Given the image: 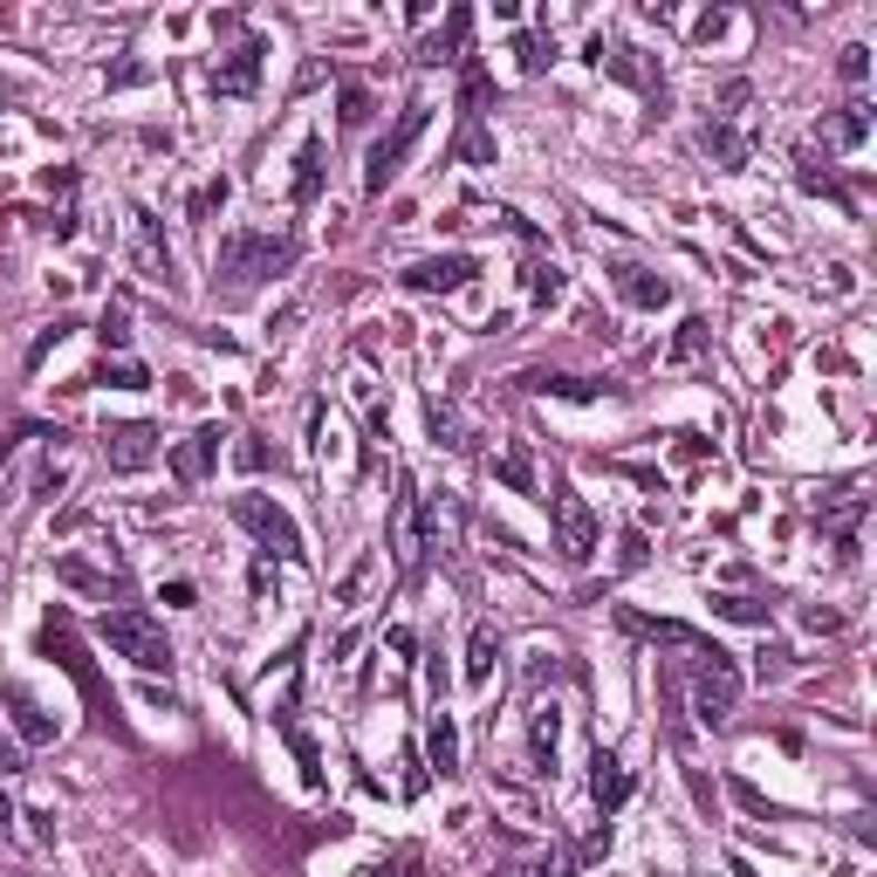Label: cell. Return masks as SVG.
<instances>
[{
  "label": "cell",
  "instance_id": "1",
  "mask_svg": "<svg viewBox=\"0 0 877 877\" xmlns=\"http://www.w3.org/2000/svg\"><path fill=\"white\" fill-rule=\"evenodd\" d=\"M97 637L117 658H131L138 672H172V637H165V624H158L151 611H103Z\"/></svg>",
  "mask_w": 877,
  "mask_h": 877
},
{
  "label": "cell",
  "instance_id": "2",
  "mask_svg": "<svg viewBox=\"0 0 877 877\" xmlns=\"http://www.w3.org/2000/svg\"><path fill=\"white\" fill-rule=\"evenodd\" d=\"M734 706H740V665L720 645H699V665H693V713H699V727H727Z\"/></svg>",
  "mask_w": 877,
  "mask_h": 877
},
{
  "label": "cell",
  "instance_id": "3",
  "mask_svg": "<svg viewBox=\"0 0 877 877\" xmlns=\"http://www.w3.org/2000/svg\"><path fill=\"white\" fill-rule=\"evenodd\" d=\"M289 261H295L289 233H226L220 241V274L226 282H261V274L289 268Z\"/></svg>",
  "mask_w": 877,
  "mask_h": 877
},
{
  "label": "cell",
  "instance_id": "4",
  "mask_svg": "<svg viewBox=\"0 0 877 877\" xmlns=\"http://www.w3.org/2000/svg\"><path fill=\"white\" fill-rule=\"evenodd\" d=\"M233 522H241L268 555H289V563H295V555H302V528L289 522V514L282 507H274L268 494H233Z\"/></svg>",
  "mask_w": 877,
  "mask_h": 877
},
{
  "label": "cell",
  "instance_id": "5",
  "mask_svg": "<svg viewBox=\"0 0 877 877\" xmlns=\"http://www.w3.org/2000/svg\"><path fill=\"white\" fill-rule=\"evenodd\" d=\"M419 138H425V103H405V110H397V131H391V138H384V144L371 151V165H364V185H371V192H384V185H391L397 172H405V151H412Z\"/></svg>",
  "mask_w": 877,
  "mask_h": 877
},
{
  "label": "cell",
  "instance_id": "6",
  "mask_svg": "<svg viewBox=\"0 0 877 877\" xmlns=\"http://www.w3.org/2000/svg\"><path fill=\"white\" fill-rule=\"evenodd\" d=\"M555 542H563V555L569 563H589L596 555V542H604V528H596V514H589V501L583 494H555Z\"/></svg>",
  "mask_w": 877,
  "mask_h": 877
},
{
  "label": "cell",
  "instance_id": "7",
  "mask_svg": "<svg viewBox=\"0 0 877 877\" xmlns=\"http://www.w3.org/2000/svg\"><path fill=\"white\" fill-rule=\"evenodd\" d=\"M473 274H481V261L473 254H432V261H412L405 268V289L412 295H453V289H466Z\"/></svg>",
  "mask_w": 877,
  "mask_h": 877
},
{
  "label": "cell",
  "instance_id": "8",
  "mask_svg": "<svg viewBox=\"0 0 877 877\" xmlns=\"http://www.w3.org/2000/svg\"><path fill=\"white\" fill-rule=\"evenodd\" d=\"M261 56H268V42H261V34H248V42L206 75V90H213V97H254V83H261Z\"/></svg>",
  "mask_w": 877,
  "mask_h": 877
},
{
  "label": "cell",
  "instance_id": "9",
  "mask_svg": "<svg viewBox=\"0 0 877 877\" xmlns=\"http://www.w3.org/2000/svg\"><path fill=\"white\" fill-rule=\"evenodd\" d=\"M103 453H110V466H117V473H138V466H151V453H158V432H151L144 419L110 425V432H103Z\"/></svg>",
  "mask_w": 877,
  "mask_h": 877
},
{
  "label": "cell",
  "instance_id": "10",
  "mask_svg": "<svg viewBox=\"0 0 877 877\" xmlns=\"http://www.w3.org/2000/svg\"><path fill=\"white\" fill-rule=\"evenodd\" d=\"M611 289L631 302V309H665L672 302V282L652 268H637V261H611Z\"/></svg>",
  "mask_w": 877,
  "mask_h": 877
},
{
  "label": "cell",
  "instance_id": "11",
  "mask_svg": "<svg viewBox=\"0 0 877 877\" xmlns=\"http://www.w3.org/2000/svg\"><path fill=\"white\" fill-rule=\"evenodd\" d=\"M631 795V775H624V762L611 747H596V762H589V803H596V816H617V803Z\"/></svg>",
  "mask_w": 877,
  "mask_h": 877
},
{
  "label": "cell",
  "instance_id": "12",
  "mask_svg": "<svg viewBox=\"0 0 877 877\" xmlns=\"http://www.w3.org/2000/svg\"><path fill=\"white\" fill-rule=\"evenodd\" d=\"M213 460H220V425H199V432L185 438V446H172V473H179L185 487H199V481H206V473H213Z\"/></svg>",
  "mask_w": 877,
  "mask_h": 877
},
{
  "label": "cell",
  "instance_id": "13",
  "mask_svg": "<svg viewBox=\"0 0 877 877\" xmlns=\"http://www.w3.org/2000/svg\"><path fill=\"white\" fill-rule=\"evenodd\" d=\"M699 151H706V158H713V165H720V172H740V165H747V138H740V131L727 124V117H713V124L699 131Z\"/></svg>",
  "mask_w": 877,
  "mask_h": 877
},
{
  "label": "cell",
  "instance_id": "14",
  "mask_svg": "<svg viewBox=\"0 0 877 877\" xmlns=\"http://www.w3.org/2000/svg\"><path fill=\"white\" fill-rule=\"evenodd\" d=\"M816 138H823V151H857V144L870 138V110H864V103H850L844 117H823Z\"/></svg>",
  "mask_w": 877,
  "mask_h": 877
},
{
  "label": "cell",
  "instance_id": "15",
  "mask_svg": "<svg viewBox=\"0 0 877 877\" xmlns=\"http://www.w3.org/2000/svg\"><path fill=\"white\" fill-rule=\"evenodd\" d=\"M555 747H563V713H555V706H535V720H528V754H535L542 775H555Z\"/></svg>",
  "mask_w": 877,
  "mask_h": 877
},
{
  "label": "cell",
  "instance_id": "16",
  "mask_svg": "<svg viewBox=\"0 0 877 877\" xmlns=\"http://www.w3.org/2000/svg\"><path fill=\"white\" fill-rule=\"evenodd\" d=\"M425 754H432V768L438 775H460V727H453V713L438 706L432 713V727H425Z\"/></svg>",
  "mask_w": 877,
  "mask_h": 877
},
{
  "label": "cell",
  "instance_id": "17",
  "mask_svg": "<svg viewBox=\"0 0 877 877\" xmlns=\"http://www.w3.org/2000/svg\"><path fill=\"white\" fill-rule=\"evenodd\" d=\"M617 624L631 631V637H652V645H706L699 631H686V624H672V617H637V611H617Z\"/></svg>",
  "mask_w": 877,
  "mask_h": 877
},
{
  "label": "cell",
  "instance_id": "18",
  "mask_svg": "<svg viewBox=\"0 0 877 877\" xmlns=\"http://www.w3.org/2000/svg\"><path fill=\"white\" fill-rule=\"evenodd\" d=\"M0 699L14 706V727H21V740H34V747H42V740H56V720H49L42 706H34V693H28V686H8Z\"/></svg>",
  "mask_w": 877,
  "mask_h": 877
},
{
  "label": "cell",
  "instance_id": "19",
  "mask_svg": "<svg viewBox=\"0 0 877 877\" xmlns=\"http://www.w3.org/2000/svg\"><path fill=\"white\" fill-rule=\"evenodd\" d=\"M535 397H576V405H589L596 397V384H583V377H563V371H535V377H522Z\"/></svg>",
  "mask_w": 877,
  "mask_h": 877
},
{
  "label": "cell",
  "instance_id": "20",
  "mask_svg": "<svg viewBox=\"0 0 877 877\" xmlns=\"http://www.w3.org/2000/svg\"><path fill=\"white\" fill-rule=\"evenodd\" d=\"M295 199H302V206H309V199L315 192H323V144H315V138H302V151H295Z\"/></svg>",
  "mask_w": 877,
  "mask_h": 877
},
{
  "label": "cell",
  "instance_id": "21",
  "mask_svg": "<svg viewBox=\"0 0 877 877\" xmlns=\"http://www.w3.org/2000/svg\"><path fill=\"white\" fill-rule=\"evenodd\" d=\"M494 658H501V645H494V631H473V645H466V679L481 686L487 672H494Z\"/></svg>",
  "mask_w": 877,
  "mask_h": 877
},
{
  "label": "cell",
  "instance_id": "22",
  "mask_svg": "<svg viewBox=\"0 0 877 877\" xmlns=\"http://www.w3.org/2000/svg\"><path fill=\"white\" fill-rule=\"evenodd\" d=\"M706 350V323H699V315H686V323H679V336H672V364H686V356H699Z\"/></svg>",
  "mask_w": 877,
  "mask_h": 877
},
{
  "label": "cell",
  "instance_id": "23",
  "mask_svg": "<svg viewBox=\"0 0 877 877\" xmlns=\"http://www.w3.org/2000/svg\"><path fill=\"white\" fill-rule=\"evenodd\" d=\"M494 473H501V481H507L514 494H535V473H528V453H501V460H494Z\"/></svg>",
  "mask_w": 877,
  "mask_h": 877
},
{
  "label": "cell",
  "instance_id": "24",
  "mask_svg": "<svg viewBox=\"0 0 877 877\" xmlns=\"http://www.w3.org/2000/svg\"><path fill=\"white\" fill-rule=\"evenodd\" d=\"M425 425H432L438 446H460V412H453V405H438V397H432V405H425Z\"/></svg>",
  "mask_w": 877,
  "mask_h": 877
},
{
  "label": "cell",
  "instance_id": "25",
  "mask_svg": "<svg viewBox=\"0 0 877 877\" xmlns=\"http://www.w3.org/2000/svg\"><path fill=\"white\" fill-rule=\"evenodd\" d=\"M90 384H110V391H144V364H103Z\"/></svg>",
  "mask_w": 877,
  "mask_h": 877
},
{
  "label": "cell",
  "instance_id": "26",
  "mask_svg": "<svg viewBox=\"0 0 877 877\" xmlns=\"http://www.w3.org/2000/svg\"><path fill=\"white\" fill-rule=\"evenodd\" d=\"M97 336H103V350H124V343H131V315H124V309H103Z\"/></svg>",
  "mask_w": 877,
  "mask_h": 877
},
{
  "label": "cell",
  "instance_id": "27",
  "mask_svg": "<svg viewBox=\"0 0 877 877\" xmlns=\"http://www.w3.org/2000/svg\"><path fill=\"white\" fill-rule=\"evenodd\" d=\"M220 206H226V179H213V185H199L185 213H192V220H206V213H220Z\"/></svg>",
  "mask_w": 877,
  "mask_h": 877
},
{
  "label": "cell",
  "instance_id": "28",
  "mask_svg": "<svg viewBox=\"0 0 877 877\" xmlns=\"http://www.w3.org/2000/svg\"><path fill=\"white\" fill-rule=\"evenodd\" d=\"M713 611H720V617H734V624H762V617H768L762 604H747V596H713Z\"/></svg>",
  "mask_w": 877,
  "mask_h": 877
},
{
  "label": "cell",
  "instance_id": "29",
  "mask_svg": "<svg viewBox=\"0 0 877 877\" xmlns=\"http://www.w3.org/2000/svg\"><path fill=\"white\" fill-rule=\"evenodd\" d=\"M69 330H75V323H69V315H62V323H49L42 336H34V350H28V364H42V356H49V350H56V343H62Z\"/></svg>",
  "mask_w": 877,
  "mask_h": 877
},
{
  "label": "cell",
  "instance_id": "30",
  "mask_svg": "<svg viewBox=\"0 0 877 877\" xmlns=\"http://www.w3.org/2000/svg\"><path fill=\"white\" fill-rule=\"evenodd\" d=\"M233 466H241V473H261V466H268V446H261V438H241V446H233Z\"/></svg>",
  "mask_w": 877,
  "mask_h": 877
},
{
  "label": "cell",
  "instance_id": "31",
  "mask_svg": "<svg viewBox=\"0 0 877 877\" xmlns=\"http://www.w3.org/2000/svg\"><path fill=\"white\" fill-rule=\"evenodd\" d=\"M836 69H844V83H864V75H870V49H844Z\"/></svg>",
  "mask_w": 877,
  "mask_h": 877
},
{
  "label": "cell",
  "instance_id": "32",
  "mask_svg": "<svg viewBox=\"0 0 877 877\" xmlns=\"http://www.w3.org/2000/svg\"><path fill=\"white\" fill-rule=\"evenodd\" d=\"M371 117V97L364 90H343V124H364Z\"/></svg>",
  "mask_w": 877,
  "mask_h": 877
},
{
  "label": "cell",
  "instance_id": "33",
  "mask_svg": "<svg viewBox=\"0 0 877 877\" xmlns=\"http://www.w3.org/2000/svg\"><path fill=\"white\" fill-rule=\"evenodd\" d=\"M535 295L555 302V295H563V274H555V268H535Z\"/></svg>",
  "mask_w": 877,
  "mask_h": 877
},
{
  "label": "cell",
  "instance_id": "34",
  "mask_svg": "<svg viewBox=\"0 0 877 877\" xmlns=\"http://www.w3.org/2000/svg\"><path fill=\"white\" fill-rule=\"evenodd\" d=\"M62 583H75V589H97V569H83V563H62Z\"/></svg>",
  "mask_w": 877,
  "mask_h": 877
},
{
  "label": "cell",
  "instance_id": "35",
  "mask_svg": "<svg viewBox=\"0 0 877 877\" xmlns=\"http://www.w3.org/2000/svg\"><path fill=\"white\" fill-rule=\"evenodd\" d=\"M14 768H21V740L0 734V775H14Z\"/></svg>",
  "mask_w": 877,
  "mask_h": 877
},
{
  "label": "cell",
  "instance_id": "36",
  "mask_svg": "<svg viewBox=\"0 0 877 877\" xmlns=\"http://www.w3.org/2000/svg\"><path fill=\"white\" fill-rule=\"evenodd\" d=\"M637 563H645V535L631 528V535H624V569H637Z\"/></svg>",
  "mask_w": 877,
  "mask_h": 877
},
{
  "label": "cell",
  "instance_id": "37",
  "mask_svg": "<svg viewBox=\"0 0 877 877\" xmlns=\"http://www.w3.org/2000/svg\"><path fill=\"white\" fill-rule=\"evenodd\" d=\"M14 823V803H8V795H0V829H8Z\"/></svg>",
  "mask_w": 877,
  "mask_h": 877
},
{
  "label": "cell",
  "instance_id": "38",
  "mask_svg": "<svg viewBox=\"0 0 877 877\" xmlns=\"http://www.w3.org/2000/svg\"><path fill=\"white\" fill-rule=\"evenodd\" d=\"M734 877H754V870H747V864H740V857H734Z\"/></svg>",
  "mask_w": 877,
  "mask_h": 877
},
{
  "label": "cell",
  "instance_id": "39",
  "mask_svg": "<svg viewBox=\"0 0 877 877\" xmlns=\"http://www.w3.org/2000/svg\"><path fill=\"white\" fill-rule=\"evenodd\" d=\"M0 446H8V438H0Z\"/></svg>",
  "mask_w": 877,
  "mask_h": 877
}]
</instances>
